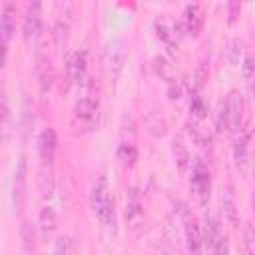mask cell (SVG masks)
<instances>
[{"mask_svg": "<svg viewBox=\"0 0 255 255\" xmlns=\"http://www.w3.org/2000/svg\"><path fill=\"white\" fill-rule=\"evenodd\" d=\"M129 56V46L124 38H114L106 44L104 54H102V62H104V70L108 74L110 80H118L126 62Z\"/></svg>", "mask_w": 255, "mask_h": 255, "instance_id": "6da1fadb", "label": "cell"}, {"mask_svg": "<svg viewBox=\"0 0 255 255\" xmlns=\"http://www.w3.org/2000/svg\"><path fill=\"white\" fill-rule=\"evenodd\" d=\"M92 209H94L96 217L100 219V223H104L106 227L116 231V209H114V201L110 199L104 179L92 191Z\"/></svg>", "mask_w": 255, "mask_h": 255, "instance_id": "7a4b0ae2", "label": "cell"}, {"mask_svg": "<svg viewBox=\"0 0 255 255\" xmlns=\"http://www.w3.org/2000/svg\"><path fill=\"white\" fill-rule=\"evenodd\" d=\"M223 114H225L227 129L237 131L241 128V120H243V100L237 92H229V96L223 104Z\"/></svg>", "mask_w": 255, "mask_h": 255, "instance_id": "3957f363", "label": "cell"}, {"mask_svg": "<svg viewBox=\"0 0 255 255\" xmlns=\"http://www.w3.org/2000/svg\"><path fill=\"white\" fill-rule=\"evenodd\" d=\"M86 62H88L86 50H76V52L70 54V58L66 60V80H68V84H74L84 76Z\"/></svg>", "mask_w": 255, "mask_h": 255, "instance_id": "277c9868", "label": "cell"}, {"mask_svg": "<svg viewBox=\"0 0 255 255\" xmlns=\"http://www.w3.org/2000/svg\"><path fill=\"white\" fill-rule=\"evenodd\" d=\"M96 112H98V96L92 92L84 94L74 106V118L80 122H86V124L94 120Z\"/></svg>", "mask_w": 255, "mask_h": 255, "instance_id": "5b68a950", "label": "cell"}, {"mask_svg": "<svg viewBox=\"0 0 255 255\" xmlns=\"http://www.w3.org/2000/svg\"><path fill=\"white\" fill-rule=\"evenodd\" d=\"M56 149H58V137H56V131L52 128H44L40 137H38V151H40V157L44 163H52L54 155H56Z\"/></svg>", "mask_w": 255, "mask_h": 255, "instance_id": "8992f818", "label": "cell"}, {"mask_svg": "<svg viewBox=\"0 0 255 255\" xmlns=\"http://www.w3.org/2000/svg\"><path fill=\"white\" fill-rule=\"evenodd\" d=\"M42 26V4L28 2L24 16V38H34Z\"/></svg>", "mask_w": 255, "mask_h": 255, "instance_id": "52a82bcc", "label": "cell"}, {"mask_svg": "<svg viewBox=\"0 0 255 255\" xmlns=\"http://www.w3.org/2000/svg\"><path fill=\"white\" fill-rule=\"evenodd\" d=\"M2 22H0V32H2V44L4 50L8 48V42L16 30V6L12 2H4L2 4Z\"/></svg>", "mask_w": 255, "mask_h": 255, "instance_id": "ba28073f", "label": "cell"}, {"mask_svg": "<svg viewBox=\"0 0 255 255\" xmlns=\"http://www.w3.org/2000/svg\"><path fill=\"white\" fill-rule=\"evenodd\" d=\"M191 187L201 201L207 199V195H209V171L203 163H195V167L191 171Z\"/></svg>", "mask_w": 255, "mask_h": 255, "instance_id": "9c48e42d", "label": "cell"}, {"mask_svg": "<svg viewBox=\"0 0 255 255\" xmlns=\"http://www.w3.org/2000/svg\"><path fill=\"white\" fill-rule=\"evenodd\" d=\"M183 24H185V32L191 36H197L201 26H203V10L199 4H187L185 12H183Z\"/></svg>", "mask_w": 255, "mask_h": 255, "instance_id": "30bf717a", "label": "cell"}, {"mask_svg": "<svg viewBox=\"0 0 255 255\" xmlns=\"http://www.w3.org/2000/svg\"><path fill=\"white\" fill-rule=\"evenodd\" d=\"M185 243H187V251L189 255H199L201 251V243H203V235L199 229V223L191 217L185 223Z\"/></svg>", "mask_w": 255, "mask_h": 255, "instance_id": "8fae6325", "label": "cell"}, {"mask_svg": "<svg viewBox=\"0 0 255 255\" xmlns=\"http://www.w3.org/2000/svg\"><path fill=\"white\" fill-rule=\"evenodd\" d=\"M145 128H147V131H149L151 135H155V137L165 135V131H167L165 116H163L161 112H157V110H149V112L145 114Z\"/></svg>", "mask_w": 255, "mask_h": 255, "instance_id": "7c38bea8", "label": "cell"}, {"mask_svg": "<svg viewBox=\"0 0 255 255\" xmlns=\"http://www.w3.org/2000/svg\"><path fill=\"white\" fill-rule=\"evenodd\" d=\"M36 72H38V84H40V90L42 92H48L54 84V70H52V64L48 58H40L38 60V66H36Z\"/></svg>", "mask_w": 255, "mask_h": 255, "instance_id": "4fadbf2b", "label": "cell"}, {"mask_svg": "<svg viewBox=\"0 0 255 255\" xmlns=\"http://www.w3.org/2000/svg\"><path fill=\"white\" fill-rule=\"evenodd\" d=\"M38 227L42 233H54L56 227H58V213L54 211V207L46 205L40 209V215H38Z\"/></svg>", "mask_w": 255, "mask_h": 255, "instance_id": "5bb4252c", "label": "cell"}, {"mask_svg": "<svg viewBox=\"0 0 255 255\" xmlns=\"http://www.w3.org/2000/svg\"><path fill=\"white\" fill-rule=\"evenodd\" d=\"M221 203H223V213H225V217L229 219L231 225L237 227V223H239V215H237V203H235V195H233V189H231V187H227V189L223 191V195H221Z\"/></svg>", "mask_w": 255, "mask_h": 255, "instance_id": "9a60e30c", "label": "cell"}, {"mask_svg": "<svg viewBox=\"0 0 255 255\" xmlns=\"http://www.w3.org/2000/svg\"><path fill=\"white\" fill-rule=\"evenodd\" d=\"M26 171H28V165H26V155H20V161H18V167H16V177H14V195H18V205L22 203V195H24V187H26Z\"/></svg>", "mask_w": 255, "mask_h": 255, "instance_id": "2e32d148", "label": "cell"}, {"mask_svg": "<svg viewBox=\"0 0 255 255\" xmlns=\"http://www.w3.org/2000/svg\"><path fill=\"white\" fill-rule=\"evenodd\" d=\"M187 129H189V135H191V139H193L197 145H201V147L209 145L211 137H209L207 129H203V126H199V122H191V124L187 126Z\"/></svg>", "mask_w": 255, "mask_h": 255, "instance_id": "e0dca14e", "label": "cell"}, {"mask_svg": "<svg viewBox=\"0 0 255 255\" xmlns=\"http://www.w3.org/2000/svg\"><path fill=\"white\" fill-rule=\"evenodd\" d=\"M153 68H155V72H157L167 84L175 80V78H173V66H171L163 56H155V58H153Z\"/></svg>", "mask_w": 255, "mask_h": 255, "instance_id": "ac0fdd59", "label": "cell"}, {"mask_svg": "<svg viewBox=\"0 0 255 255\" xmlns=\"http://www.w3.org/2000/svg\"><path fill=\"white\" fill-rule=\"evenodd\" d=\"M118 159L122 161V165H133L135 159H137V151L133 147V143H122L118 147Z\"/></svg>", "mask_w": 255, "mask_h": 255, "instance_id": "d6986e66", "label": "cell"}, {"mask_svg": "<svg viewBox=\"0 0 255 255\" xmlns=\"http://www.w3.org/2000/svg\"><path fill=\"white\" fill-rule=\"evenodd\" d=\"M68 30H70V24L66 20H58L54 26V40L60 50L66 48V44H68Z\"/></svg>", "mask_w": 255, "mask_h": 255, "instance_id": "ffe728a7", "label": "cell"}, {"mask_svg": "<svg viewBox=\"0 0 255 255\" xmlns=\"http://www.w3.org/2000/svg\"><path fill=\"white\" fill-rule=\"evenodd\" d=\"M38 187H40L42 197H50V195H52V191H54V181H52V173H50V171H48V173H46V169L40 171V175H38Z\"/></svg>", "mask_w": 255, "mask_h": 255, "instance_id": "44dd1931", "label": "cell"}, {"mask_svg": "<svg viewBox=\"0 0 255 255\" xmlns=\"http://www.w3.org/2000/svg\"><path fill=\"white\" fill-rule=\"evenodd\" d=\"M219 231H217V223L213 219H205V233H203V243H207L209 247H215L217 239H219Z\"/></svg>", "mask_w": 255, "mask_h": 255, "instance_id": "7402d4cb", "label": "cell"}, {"mask_svg": "<svg viewBox=\"0 0 255 255\" xmlns=\"http://www.w3.org/2000/svg\"><path fill=\"white\" fill-rule=\"evenodd\" d=\"M173 151H175V159H177L179 167L185 169V165H187V161H189V151H187V147L183 145L181 137H175V139H173Z\"/></svg>", "mask_w": 255, "mask_h": 255, "instance_id": "603a6c76", "label": "cell"}, {"mask_svg": "<svg viewBox=\"0 0 255 255\" xmlns=\"http://www.w3.org/2000/svg\"><path fill=\"white\" fill-rule=\"evenodd\" d=\"M141 215H143V211H141V205H139L137 197H133V199L128 203V209H126V217H128V221H129V223H135V221H137Z\"/></svg>", "mask_w": 255, "mask_h": 255, "instance_id": "cb8c5ba5", "label": "cell"}, {"mask_svg": "<svg viewBox=\"0 0 255 255\" xmlns=\"http://www.w3.org/2000/svg\"><path fill=\"white\" fill-rule=\"evenodd\" d=\"M189 110H191V116L197 120V122H201L203 118H205V112H207V106L203 104V100L199 98V96H195L193 100H191V106H189Z\"/></svg>", "mask_w": 255, "mask_h": 255, "instance_id": "d4e9b609", "label": "cell"}, {"mask_svg": "<svg viewBox=\"0 0 255 255\" xmlns=\"http://www.w3.org/2000/svg\"><path fill=\"white\" fill-rule=\"evenodd\" d=\"M243 243H245L247 255H255V227L247 225L243 229Z\"/></svg>", "mask_w": 255, "mask_h": 255, "instance_id": "484cf974", "label": "cell"}, {"mask_svg": "<svg viewBox=\"0 0 255 255\" xmlns=\"http://www.w3.org/2000/svg\"><path fill=\"white\" fill-rule=\"evenodd\" d=\"M233 155H235L237 163H245V159H247V139H245L243 135L235 141V145H233Z\"/></svg>", "mask_w": 255, "mask_h": 255, "instance_id": "4316f807", "label": "cell"}, {"mask_svg": "<svg viewBox=\"0 0 255 255\" xmlns=\"http://www.w3.org/2000/svg\"><path fill=\"white\" fill-rule=\"evenodd\" d=\"M52 255H70V241H68V237H58L56 239Z\"/></svg>", "mask_w": 255, "mask_h": 255, "instance_id": "83f0119b", "label": "cell"}, {"mask_svg": "<svg viewBox=\"0 0 255 255\" xmlns=\"http://www.w3.org/2000/svg\"><path fill=\"white\" fill-rule=\"evenodd\" d=\"M22 239H24V245L26 247L34 245V229H32V225L28 221L22 225Z\"/></svg>", "mask_w": 255, "mask_h": 255, "instance_id": "f1b7e54d", "label": "cell"}, {"mask_svg": "<svg viewBox=\"0 0 255 255\" xmlns=\"http://www.w3.org/2000/svg\"><path fill=\"white\" fill-rule=\"evenodd\" d=\"M213 249H215V255H229V241H227V237L221 235Z\"/></svg>", "mask_w": 255, "mask_h": 255, "instance_id": "f546056e", "label": "cell"}, {"mask_svg": "<svg viewBox=\"0 0 255 255\" xmlns=\"http://www.w3.org/2000/svg\"><path fill=\"white\" fill-rule=\"evenodd\" d=\"M167 94H169L171 100H179L181 98V86H179L177 80H173V82L167 84Z\"/></svg>", "mask_w": 255, "mask_h": 255, "instance_id": "4dcf8cb0", "label": "cell"}, {"mask_svg": "<svg viewBox=\"0 0 255 255\" xmlns=\"http://www.w3.org/2000/svg\"><path fill=\"white\" fill-rule=\"evenodd\" d=\"M157 36H159L161 40L169 42V28L165 26V22H163V20H159V22H157Z\"/></svg>", "mask_w": 255, "mask_h": 255, "instance_id": "1f68e13d", "label": "cell"}, {"mask_svg": "<svg viewBox=\"0 0 255 255\" xmlns=\"http://www.w3.org/2000/svg\"><path fill=\"white\" fill-rule=\"evenodd\" d=\"M251 209H253V215H255V189H253V195H251Z\"/></svg>", "mask_w": 255, "mask_h": 255, "instance_id": "d6a6232c", "label": "cell"}]
</instances>
